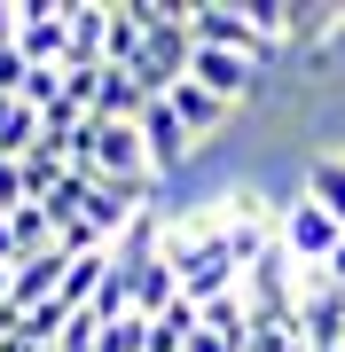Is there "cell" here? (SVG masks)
Masks as SVG:
<instances>
[{
  "mask_svg": "<svg viewBox=\"0 0 345 352\" xmlns=\"http://www.w3.org/2000/svg\"><path fill=\"white\" fill-rule=\"evenodd\" d=\"M79 173L87 180H103V188L118 196H165V180H157V164H149V141H141V126H94L87 118V133H79Z\"/></svg>",
  "mask_w": 345,
  "mask_h": 352,
  "instance_id": "1",
  "label": "cell"
},
{
  "mask_svg": "<svg viewBox=\"0 0 345 352\" xmlns=\"http://www.w3.org/2000/svg\"><path fill=\"white\" fill-rule=\"evenodd\" d=\"M189 39H196V47H220V55L275 63V39L251 24V8H243V0H196V8H189Z\"/></svg>",
  "mask_w": 345,
  "mask_h": 352,
  "instance_id": "2",
  "label": "cell"
},
{
  "mask_svg": "<svg viewBox=\"0 0 345 352\" xmlns=\"http://www.w3.org/2000/svg\"><path fill=\"white\" fill-rule=\"evenodd\" d=\"M275 243H282L298 266H330V258H337V243H345V227L322 212V204H306V196H298L291 212L275 219Z\"/></svg>",
  "mask_w": 345,
  "mask_h": 352,
  "instance_id": "3",
  "label": "cell"
},
{
  "mask_svg": "<svg viewBox=\"0 0 345 352\" xmlns=\"http://www.w3.org/2000/svg\"><path fill=\"white\" fill-rule=\"evenodd\" d=\"M298 329H306L314 352H337V344H345V289L322 274V266L298 274Z\"/></svg>",
  "mask_w": 345,
  "mask_h": 352,
  "instance_id": "4",
  "label": "cell"
},
{
  "mask_svg": "<svg viewBox=\"0 0 345 352\" xmlns=\"http://www.w3.org/2000/svg\"><path fill=\"white\" fill-rule=\"evenodd\" d=\"M141 141H149V164H157V180H173L180 164L196 157V133L180 126V110L165 94H149V110H141Z\"/></svg>",
  "mask_w": 345,
  "mask_h": 352,
  "instance_id": "5",
  "label": "cell"
},
{
  "mask_svg": "<svg viewBox=\"0 0 345 352\" xmlns=\"http://www.w3.org/2000/svg\"><path fill=\"white\" fill-rule=\"evenodd\" d=\"M259 71H267V63H251V55H220V47H196V63H189V78H196V87H212L228 110L259 94Z\"/></svg>",
  "mask_w": 345,
  "mask_h": 352,
  "instance_id": "6",
  "label": "cell"
},
{
  "mask_svg": "<svg viewBox=\"0 0 345 352\" xmlns=\"http://www.w3.org/2000/svg\"><path fill=\"white\" fill-rule=\"evenodd\" d=\"M63 274H71V251H63V243H55L48 258H24V266H16V282H8V314L24 321L32 305H48V298H63Z\"/></svg>",
  "mask_w": 345,
  "mask_h": 352,
  "instance_id": "7",
  "label": "cell"
},
{
  "mask_svg": "<svg viewBox=\"0 0 345 352\" xmlns=\"http://www.w3.org/2000/svg\"><path fill=\"white\" fill-rule=\"evenodd\" d=\"M110 39V0H71V71H103Z\"/></svg>",
  "mask_w": 345,
  "mask_h": 352,
  "instance_id": "8",
  "label": "cell"
},
{
  "mask_svg": "<svg viewBox=\"0 0 345 352\" xmlns=\"http://www.w3.org/2000/svg\"><path fill=\"white\" fill-rule=\"evenodd\" d=\"M165 102H173V110H180V126L196 133V149H205V141H212V133H220V126H228V118H236L228 102H220L212 87H196V78H180V87H173Z\"/></svg>",
  "mask_w": 345,
  "mask_h": 352,
  "instance_id": "9",
  "label": "cell"
},
{
  "mask_svg": "<svg viewBox=\"0 0 345 352\" xmlns=\"http://www.w3.org/2000/svg\"><path fill=\"white\" fill-rule=\"evenodd\" d=\"M141 39H149V24H141V0H110V39H103V71H134Z\"/></svg>",
  "mask_w": 345,
  "mask_h": 352,
  "instance_id": "10",
  "label": "cell"
},
{
  "mask_svg": "<svg viewBox=\"0 0 345 352\" xmlns=\"http://www.w3.org/2000/svg\"><path fill=\"white\" fill-rule=\"evenodd\" d=\"M306 204H322V212L345 227V157H337V149H322V157L306 164Z\"/></svg>",
  "mask_w": 345,
  "mask_h": 352,
  "instance_id": "11",
  "label": "cell"
},
{
  "mask_svg": "<svg viewBox=\"0 0 345 352\" xmlns=\"http://www.w3.org/2000/svg\"><path fill=\"white\" fill-rule=\"evenodd\" d=\"M251 352H314L298 314H251Z\"/></svg>",
  "mask_w": 345,
  "mask_h": 352,
  "instance_id": "12",
  "label": "cell"
},
{
  "mask_svg": "<svg viewBox=\"0 0 345 352\" xmlns=\"http://www.w3.org/2000/svg\"><path fill=\"white\" fill-rule=\"evenodd\" d=\"M8 235H16V251H24V258H48V251H55V219L39 212V204L8 212Z\"/></svg>",
  "mask_w": 345,
  "mask_h": 352,
  "instance_id": "13",
  "label": "cell"
},
{
  "mask_svg": "<svg viewBox=\"0 0 345 352\" xmlns=\"http://www.w3.org/2000/svg\"><path fill=\"white\" fill-rule=\"evenodd\" d=\"M103 352H149V321H141V314L110 321V329H103Z\"/></svg>",
  "mask_w": 345,
  "mask_h": 352,
  "instance_id": "14",
  "label": "cell"
},
{
  "mask_svg": "<svg viewBox=\"0 0 345 352\" xmlns=\"http://www.w3.org/2000/svg\"><path fill=\"white\" fill-rule=\"evenodd\" d=\"M24 212V157H0V219Z\"/></svg>",
  "mask_w": 345,
  "mask_h": 352,
  "instance_id": "15",
  "label": "cell"
},
{
  "mask_svg": "<svg viewBox=\"0 0 345 352\" xmlns=\"http://www.w3.org/2000/svg\"><path fill=\"white\" fill-rule=\"evenodd\" d=\"M24 78H32V63L16 47H0V94H24Z\"/></svg>",
  "mask_w": 345,
  "mask_h": 352,
  "instance_id": "16",
  "label": "cell"
},
{
  "mask_svg": "<svg viewBox=\"0 0 345 352\" xmlns=\"http://www.w3.org/2000/svg\"><path fill=\"white\" fill-rule=\"evenodd\" d=\"M16 266H24V251H16V235H8V219H0V298H8V282H16Z\"/></svg>",
  "mask_w": 345,
  "mask_h": 352,
  "instance_id": "17",
  "label": "cell"
},
{
  "mask_svg": "<svg viewBox=\"0 0 345 352\" xmlns=\"http://www.w3.org/2000/svg\"><path fill=\"white\" fill-rule=\"evenodd\" d=\"M16 39H24V8H16V0H0V47H16Z\"/></svg>",
  "mask_w": 345,
  "mask_h": 352,
  "instance_id": "18",
  "label": "cell"
},
{
  "mask_svg": "<svg viewBox=\"0 0 345 352\" xmlns=\"http://www.w3.org/2000/svg\"><path fill=\"white\" fill-rule=\"evenodd\" d=\"M337 352H345V344H337Z\"/></svg>",
  "mask_w": 345,
  "mask_h": 352,
  "instance_id": "19",
  "label": "cell"
}]
</instances>
